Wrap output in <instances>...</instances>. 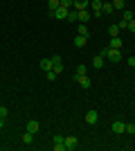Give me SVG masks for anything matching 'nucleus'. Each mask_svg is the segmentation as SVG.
Instances as JSON below:
<instances>
[{
  "mask_svg": "<svg viewBox=\"0 0 135 151\" xmlns=\"http://www.w3.org/2000/svg\"><path fill=\"white\" fill-rule=\"evenodd\" d=\"M115 9H113V2H104L101 5V14H113Z\"/></svg>",
  "mask_w": 135,
  "mask_h": 151,
  "instance_id": "nucleus-17",
  "label": "nucleus"
},
{
  "mask_svg": "<svg viewBox=\"0 0 135 151\" xmlns=\"http://www.w3.org/2000/svg\"><path fill=\"white\" fill-rule=\"evenodd\" d=\"M126 63H129L131 68H135V57H129V61H126Z\"/></svg>",
  "mask_w": 135,
  "mask_h": 151,
  "instance_id": "nucleus-29",
  "label": "nucleus"
},
{
  "mask_svg": "<svg viewBox=\"0 0 135 151\" xmlns=\"http://www.w3.org/2000/svg\"><path fill=\"white\" fill-rule=\"evenodd\" d=\"M77 20H81V23L86 25V23L90 20V12H88V9H81V12H79V16H77Z\"/></svg>",
  "mask_w": 135,
  "mask_h": 151,
  "instance_id": "nucleus-13",
  "label": "nucleus"
},
{
  "mask_svg": "<svg viewBox=\"0 0 135 151\" xmlns=\"http://www.w3.org/2000/svg\"><path fill=\"white\" fill-rule=\"evenodd\" d=\"M63 145H65V151H74V149L79 147V138L68 135V138H63Z\"/></svg>",
  "mask_w": 135,
  "mask_h": 151,
  "instance_id": "nucleus-2",
  "label": "nucleus"
},
{
  "mask_svg": "<svg viewBox=\"0 0 135 151\" xmlns=\"http://www.w3.org/2000/svg\"><path fill=\"white\" fill-rule=\"evenodd\" d=\"M110 2H113V9H119V12L126 9V2H124V0H110Z\"/></svg>",
  "mask_w": 135,
  "mask_h": 151,
  "instance_id": "nucleus-14",
  "label": "nucleus"
},
{
  "mask_svg": "<svg viewBox=\"0 0 135 151\" xmlns=\"http://www.w3.org/2000/svg\"><path fill=\"white\" fill-rule=\"evenodd\" d=\"M41 70H45V72L54 70V63H52V59H43V61H41Z\"/></svg>",
  "mask_w": 135,
  "mask_h": 151,
  "instance_id": "nucleus-11",
  "label": "nucleus"
},
{
  "mask_svg": "<svg viewBox=\"0 0 135 151\" xmlns=\"http://www.w3.org/2000/svg\"><path fill=\"white\" fill-rule=\"evenodd\" d=\"M74 75H86V65H77V72Z\"/></svg>",
  "mask_w": 135,
  "mask_h": 151,
  "instance_id": "nucleus-28",
  "label": "nucleus"
},
{
  "mask_svg": "<svg viewBox=\"0 0 135 151\" xmlns=\"http://www.w3.org/2000/svg\"><path fill=\"white\" fill-rule=\"evenodd\" d=\"M117 27H119V32H122V29H129V23H126V20L122 18V23H119V25H117Z\"/></svg>",
  "mask_w": 135,
  "mask_h": 151,
  "instance_id": "nucleus-27",
  "label": "nucleus"
},
{
  "mask_svg": "<svg viewBox=\"0 0 135 151\" xmlns=\"http://www.w3.org/2000/svg\"><path fill=\"white\" fill-rule=\"evenodd\" d=\"M39 129H41V124H39L36 120H29V122H27V131H29V133H34V135H36V133H39Z\"/></svg>",
  "mask_w": 135,
  "mask_h": 151,
  "instance_id": "nucleus-7",
  "label": "nucleus"
},
{
  "mask_svg": "<svg viewBox=\"0 0 135 151\" xmlns=\"http://www.w3.org/2000/svg\"><path fill=\"white\" fill-rule=\"evenodd\" d=\"M20 140H23V145H32V142H34V133H29V131L23 133V138H20Z\"/></svg>",
  "mask_w": 135,
  "mask_h": 151,
  "instance_id": "nucleus-15",
  "label": "nucleus"
},
{
  "mask_svg": "<svg viewBox=\"0 0 135 151\" xmlns=\"http://www.w3.org/2000/svg\"><path fill=\"white\" fill-rule=\"evenodd\" d=\"M52 142H54V145H63V135H54Z\"/></svg>",
  "mask_w": 135,
  "mask_h": 151,
  "instance_id": "nucleus-24",
  "label": "nucleus"
},
{
  "mask_svg": "<svg viewBox=\"0 0 135 151\" xmlns=\"http://www.w3.org/2000/svg\"><path fill=\"white\" fill-rule=\"evenodd\" d=\"M126 133H131V135H135V124H126Z\"/></svg>",
  "mask_w": 135,
  "mask_h": 151,
  "instance_id": "nucleus-26",
  "label": "nucleus"
},
{
  "mask_svg": "<svg viewBox=\"0 0 135 151\" xmlns=\"http://www.w3.org/2000/svg\"><path fill=\"white\" fill-rule=\"evenodd\" d=\"M90 7V0H74V9L81 12V9H88Z\"/></svg>",
  "mask_w": 135,
  "mask_h": 151,
  "instance_id": "nucleus-9",
  "label": "nucleus"
},
{
  "mask_svg": "<svg viewBox=\"0 0 135 151\" xmlns=\"http://www.w3.org/2000/svg\"><path fill=\"white\" fill-rule=\"evenodd\" d=\"M110 131L117 133V135H122V133H126V124H124V122H119V120H115L113 124H110Z\"/></svg>",
  "mask_w": 135,
  "mask_h": 151,
  "instance_id": "nucleus-3",
  "label": "nucleus"
},
{
  "mask_svg": "<svg viewBox=\"0 0 135 151\" xmlns=\"http://www.w3.org/2000/svg\"><path fill=\"white\" fill-rule=\"evenodd\" d=\"M45 77H47V81H54V79H56V72L50 70V72H45Z\"/></svg>",
  "mask_w": 135,
  "mask_h": 151,
  "instance_id": "nucleus-23",
  "label": "nucleus"
},
{
  "mask_svg": "<svg viewBox=\"0 0 135 151\" xmlns=\"http://www.w3.org/2000/svg\"><path fill=\"white\" fill-rule=\"evenodd\" d=\"M77 34H81V36H90L88 34V27L84 25V23H81V25H79V29H77Z\"/></svg>",
  "mask_w": 135,
  "mask_h": 151,
  "instance_id": "nucleus-20",
  "label": "nucleus"
},
{
  "mask_svg": "<svg viewBox=\"0 0 135 151\" xmlns=\"http://www.w3.org/2000/svg\"><path fill=\"white\" fill-rule=\"evenodd\" d=\"M86 43H88V36L77 34V38H74V47H86Z\"/></svg>",
  "mask_w": 135,
  "mask_h": 151,
  "instance_id": "nucleus-10",
  "label": "nucleus"
},
{
  "mask_svg": "<svg viewBox=\"0 0 135 151\" xmlns=\"http://www.w3.org/2000/svg\"><path fill=\"white\" fill-rule=\"evenodd\" d=\"M68 12H70V9L59 7V9H54V12H52V16H54V18H59V20H63V18H68Z\"/></svg>",
  "mask_w": 135,
  "mask_h": 151,
  "instance_id": "nucleus-6",
  "label": "nucleus"
},
{
  "mask_svg": "<svg viewBox=\"0 0 135 151\" xmlns=\"http://www.w3.org/2000/svg\"><path fill=\"white\" fill-rule=\"evenodd\" d=\"M101 54H104V57H108V61H113V63L122 61V50H115V47H104Z\"/></svg>",
  "mask_w": 135,
  "mask_h": 151,
  "instance_id": "nucleus-1",
  "label": "nucleus"
},
{
  "mask_svg": "<svg viewBox=\"0 0 135 151\" xmlns=\"http://www.w3.org/2000/svg\"><path fill=\"white\" fill-rule=\"evenodd\" d=\"M108 47H115V50H122V38L119 36H110V43Z\"/></svg>",
  "mask_w": 135,
  "mask_h": 151,
  "instance_id": "nucleus-8",
  "label": "nucleus"
},
{
  "mask_svg": "<svg viewBox=\"0 0 135 151\" xmlns=\"http://www.w3.org/2000/svg\"><path fill=\"white\" fill-rule=\"evenodd\" d=\"M108 34H110V36H119V27H117V25H110L108 27Z\"/></svg>",
  "mask_w": 135,
  "mask_h": 151,
  "instance_id": "nucleus-21",
  "label": "nucleus"
},
{
  "mask_svg": "<svg viewBox=\"0 0 135 151\" xmlns=\"http://www.w3.org/2000/svg\"><path fill=\"white\" fill-rule=\"evenodd\" d=\"M92 68H97V70L104 68V54H97V57L92 59Z\"/></svg>",
  "mask_w": 135,
  "mask_h": 151,
  "instance_id": "nucleus-12",
  "label": "nucleus"
},
{
  "mask_svg": "<svg viewBox=\"0 0 135 151\" xmlns=\"http://www.w3.org/2000/svg\"><path fill=\"white\" fill-rule=\"evenodd\" d=\"M97 120H99V113H97L95 108H92V111H88V113H86V124H97Z\"/></svg>",
  "mask_w": 135,
  "mask_h": 151,
  "instance_id": "nucleus-5",
  "label": "nucleus"
},
{
  "mask_svg": "<svg viewBox=\"0 0 135 151\" xmlns=\"http://www.w3.org/2000/svg\"><path fill=\"white\" fill-rule=\"evenodd\" d=\"M122 18L126 20V23H131V20L135 18V14H133V12H129V9H124V12H122Z\"/></svg>",
  "mask_w": 135,
  "mask_h": 151,
  "instance_id": "nucleus-18",
  "label": "nucleus"
},
{
  "mask_svg": "<svg viewBox=\"0 0 135 151\" xmlns=\"http://www.w3.org/2000/svg\"><path fill=\"white\" fill-rule=\"evenodd\" d=\"M129 29H131V32H135V18H133V20L129 23Z\"/></svg>",
  "mask_w": 135,
  "mask_h": 151,
  "instance_id": "nucleus-30",
  "label": "nucleus"
},
{
  "mask_svg": "<svg viewBox=\"0 0 135 151\" xmlns=\"http://www.w3.org/2000/svg\"><path fill=\"white\" fill-rule=\"evenodd\" d=\"M2 126H5V120H2V117H0V129H2Z\"/></svg>",
  "mask_w": 135,
  "mask_h": 151,
  "instance_id": "nucleus-31",
  "label": "nucleus"
},
{
  "mask_svg": "<svg viewBox=\"0 0 135 151\" xmlns=\"http://www.w3.org/2000/svg\"><path fill=\"white\" fill-rule=\"evenodd\" d=\"M77 16H79L77 9H70V12H68V23H74V20H77Z\"/></svg>",
  "mask_w": 135,
  "mask_h": 151,
  "instance_id": "nucleus-19",
  "label": "nucleus"
},
{
  "mask_svg": "<svg viewBox=\"0 0 135 151\" xmlns=\"http://www.w3.org/2000/svg\"><path fill=\"white\" fill-rule=\"evenodd\" d=\"M61 7H65V9H72V7H74V0H61Z\"/></svg>",
  "mask_w": 135,
  "mask_h": 151,
  "instance_id": "nucleus-22",
  "label": "nucleus"
},
{
  "mask_svg": "<svg viewBox=\"0 0 135 151\" xmlns=\"http://www.w3.org/2000/svg\"><path fill=\"white\" fill-rule=\"evenodd\" d=\"M61 7V0H50V5H47V12H50V16H52V12L54 9H59Z\"/></svg>",
  "mask_w": 135,
  "mask_h": 151,
  "instance_id": "nucleus-16",
  "label": "nucleus"
},
{
  "mask_svg": "<svg viewBox=\"0 0 135 151\" xmlns=\"http://www.w3.org/2000/svg\"><path fill=\"white\" fill-rule=\"evenodd\" d=\"M74 81H79L81 88H90V86H92V81H90L86 75H74Z\"/></svg>",
  "mask_w": 135,
  "mask_h": 151,
  "instance_id": "nucleus-4",
  "label": "nucleus"
},
{
  "mask_svg": "<svg viewBox=\"0 0 135 151\" xmlns=\"http://www.w3.org/2000/svg\"><path fill=\"white\" fill-rule=\"evenodd\" d=\"M7 115H9V111H7L5 106H0V117H2V120H7Z\"/></svg>",
  "mask_w": 135,
  "mask_h": 151,
  "instance_id": "nucleus-25",
  "label": "nucleus"
}]
</instances>
